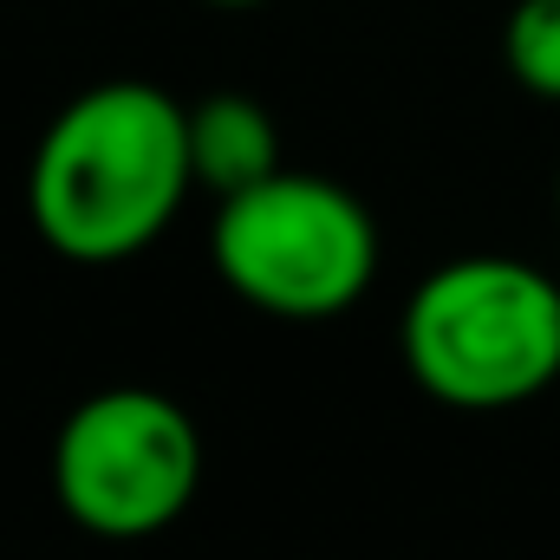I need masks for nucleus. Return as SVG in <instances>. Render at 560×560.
<instances>
[{
	"label": "nucleus",
	"instance_id": "obj_1",
	"mask_svg": "<svg viewBox=\"0 0 560 560\" xmlns=\"http://www.w3.org/2000/svg\"><path fill=\"white\" fill-rule=\"evenodd\" d=\"M189 189V105L150 79H105L66 98L26 163V215L39 242L79 268L143 255Z\"/></svg>",
	"mask_w": 560,
	"mask_h": 560
},
{
	"label": "nucleus",
	"instance_id": "obj_2",
	"mask_svg": "<svg viewBox=\"0 0 560 560\" xmlns=\"http://www.w3.org/2000/svg\"><path fill=\"white\" fill-rule=\"evenodd\" d=\"M398 352L430 405H535L560 385V280L522 255H456L411 287Z\"/></svg>",
	"mask_w": 560,
	"mask_h": 560
},
{
	"label": "nucleus",
	"instance_id": "obj_3",
	"mask_svg": "<svg viewBox=\"0 0 560 560\" xmlns=\"http://www.w3.org/2000/svg\"><path fill=\"white\" fill-rule=\"evenodd\" d=\"M209 261L255 313L339 319L378 280V222L346 183L280 163L255 189L215 202Z\"/></svg>",
	"mask_w": 560,
	"mask_h": 560
},
{
	"label": "nucleus",
	"instance_id": "obj_4",
	"mask_svg": "<svg viewBox=\"0 0 560 560\" xmlns=\"http://www.w3.org/2000/svg\"><path fill=\"white\" fill-rule=\"evenodd\" d=\"M202 489V430L156 385H105L52 436V502L98 541H150Z\"/></svg>",
	"mask_w": 560,
	"mask_h": 560
},
{
	"label": "nucleus",
	"instance_id": "obj_5",
	"mask_svg": "<svg viewBox=\"0 0 560 560\" xmlns=\"http://www.w3.org/2000/svg\"><path fill=\"white\" fill-rule=\"evenodd\" d=\"M189 170L196 189L215 202L235 189H255L261 176L280 170V125L275 112L248 92H209L189 105Z\"/></svg>",
	"mask_w": 560,
	"mask_h": 560
},
{
	"label": "nucleus",
	"instance_id": "obj_6",
	"mask_svg": "<svg viewBox=\"0 0 560 560\" xmlns=\"http://www.w3.org/2000/svg\"><path fill=\"white\" fill-rule=\"evenodd\" d=\"M502 66L509 79L541 98L560 105V0H515L502 20Z\"/></svg>",
	"mask_w": 560,
	"mask_h": 560
},
{
	"label": "nucleus",
	"instance_id": "obj_7",
	"mask_svg": "<svg viewBox=\"0 0 560 560\" xmlns=\"http://www.w3.org/2000/svg\"><path fill=\"white\" fill-rule=\"evenodd\" d=\"M209 7H229L235 13V7H268V0H209Z\"/></svg>",
	"mask_w": 560,
	"mask_h": 560
},
{
	"label": "nucleus",
	"instance_id": "obj_8",
	"mask_svg": "<svg viewBox=\"0 0 560 560\" xmlns=\"http://www.w3.org/2000/svg\"><path fill=\"white\" fill-rule=\"evenodd\" d=\"M555 215H560V170H555Z\"/></svg>",
	"mask_w": 560,
	"mask_h": 560
}]
</instances>
